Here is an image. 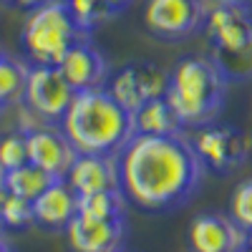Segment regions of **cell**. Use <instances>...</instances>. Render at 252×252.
Masks as SVG:
<instances>
[{
  "mask_svg": "<svg viewBox=\"0 0 252 252\" xmlns=\"http://www.w3.org/2000/svg\"><path fill=\"white\" fill-rule=\"evenodd\" d=\"M66 237L73 252H121L126 240V222L119 220H86L73 217L66 227Z\"/></svg>",
  "mask_w": 252,
  "mask_h": 252,
  "instance_id": "obj_12",
  "label": "cell"
},
{
  "mask_svg": "<svg viewBox=\"0 0 252 252\" xmlns=\"http://www.w3.org/2000/svg\"><path fill=\"white\" fill-rule=\"evenodd\" d=\"M83 31L68 10L66 0H46L28 10L20 43L35 66H58L76 43L86 40Z\"/></svg>",
  "mask_w": 252,
  "mask_h": 252,
  "instance_id": "obj_4",
  "label": "cell"
},
{
  "mask_svg": "<svg viewBox=\"0 0 252 252\" xmlns=\"http://www.w3.org/2000/svg\"><path fill=\"white\" fill-rule=\"evenodd\" d=\"M76 91L58 66H31L26 83V106L46 121H61L68 111Z\"/></svg>",
  "mask_w": 252,
  "mask_h": 252,
  "instance_id": "obj_7",
  "label": "cell"
},
{
  "mask_svg": "<svg viewBox=\"0 0 252 252\" xmlns=\"http://www.w3.org/2000/svg\"><path fill=\"white\" fill-rule=\"evenodd\" d=\"M3 199H5V189H0V204H3ZM3 229H5V224L0 220V235H3Z\"/></svg>",
  "mask_w": 252,
  "mask_h": 252,
  "instance_id": "obj_28",
  "label": "cell"
},
{
  "mask_svg": "<svg viewBox=\"0 0 252 252\" xmlns=\"http://www.w3.org/2000/svg\"><path fill=\"white\" fill-rule=\"evenodd\" d=\"M134 129L136 134H146V136H161V134H179L182 124L177 119V114L172 111V106L166 103V98H152L141 103L134 111Z\"/></svg>",
  "mask_w": 252,
  "mask_h": 252,
  "instance_id": "obj_16",
  "label": "cell"
},
{
  "mask_svg": "<svg viewBox=\"0 0 252 252\" xmlns=\"http://www.w3.org/2000/svg\"><path fill=\"white\" fill-rule=\"evenodd\" d=\"M0 220H3V224L8 229H23V227L33 224L35 222V217H33V202L13 197V194H5L3 204H0Z\"/></svg>",
  "mask_w": 252,
  "mask_h": 252,
  "instance_id": "obj_20",
  "label": "cell"
},
{
  "mask_svg": "<svg viewBox=\"0 0 252 252\" xmlns=\"http://www.w3.org/2000/svg\"><path fill=\"white\" fill-rule=\"evenodd\" d=\"M28 66L10 56H0V109L10 103L23 101L26 83H28Z\"/></svg>",
  "mask_w": 252,
  "mask_h": 252,
  "instance_id": "obj_18",
  "label": "cell"
},
{
  "mask_svg": "<svg viewBox=\"0 0 252 252\" xmlns=\"http://www.w3.org/2000/svg\"><path fill=\"white\" fill-rule=\"evenodd\" d=\"M18 3L31 10V8H35V5H40V3H46V0H18Z\"/></svg>",
  "mask_w": 252,
  "mask_h": 252,
  "instance_id": "obj_25",
  "label": "cell"
},
{
  "mask_svg": "<svg viewBox=\"0 0 252 252\" xmlns=\"http://www.w3.org/2000/svg\"><path fill=\"white\" fill-rule=\"evenodd\" d=\"M66 3H68L71 15L76 18V23L86 33H91L94 28H98L106 20V15H103V10L98 8L96 0H66Z\"/></svg>",
  "mask_w": 252,
  "mask_h": 252,
  "instance_id": "obj_23",
  "label": "cell"
},
{
  "mask_svg": "<svg viewBox=\"0 0 252 252\" xmlns=\"http://www.w3.org/2000/svg\"><path fill=\"white\" fill-rule=\"evenodd\" d=\"M207 166L194 144L179 134H136L119 154L121 194L146 212L187 204L202 187Z\"/></svg>",
  "mask_w": 252,
  "mask_h": 252,
  "instance_id": "obj_1",
  "label": "cell"
},
{
  "mask_svg": "<svg viewBox=\"0 0 252 252\" xmlns=\"http://www.w3.org/2000/svg\"><path fill=\"white\" fill-rule=\"evenodd\" d=\"M53 182H56V177H51L48 172L38 169V166H33V164L28 161V164H23V166H18V169L5 172L3 189H5V194L28 199V202H35Z\"/></svg>",
  "mask_w": 252,
  "mask_h": 252,
  "instance_id": "obj_17",
  "label": "cell"
},
{
  "mask_svg": "<svg viewBox=\"0 0 252 252\" xmlns=\"http://www.w3.org/2000/svg\"><path fill=\"white\" fill-rule=\"evenodd\" d=\"M3 182H5V169L0 166V189H3Z\"/></svg>",
  "mask_w": 252,
  "mask_h": 252,
  "instance_id": "obj_30",
  "label": "cell"
},
{
  "mask_svg": "<svg viewBox=\"0 0 252 252\" xmlns=\"http://www.w3.org/2000/svg\"><path fill=\"white\" fill-rule=\"evenodd\" d=\"M26 144H28V161L56 179H66L78 157L76 146L63 134V129H51V126L28 129Z\"/></svg>",
  "mask_w": 252,
  "mask_h": 252,
  "instance_id": "obj_10",
  "label": "cell"
},
{
  "mask_svg": "<svg viewBox=\"0 0 252 252\" xmlns=\"http://www.w3.org/2000/svg\"><path fill=\"white\" fill-rule=\"evenodd\" d=\"M0 252H13V250H10V245H8V240H5L3 235H0Z\"/></svg>",
  "mask_w": 252,
  "mask_h": 252,
  "instance_id": "obj_26",
  "label": "cell"
},
{
  "mask_svg": "<svg viewBox=\"0 0 252 252\" xmlns=\"http://www.w3.org/2000/svg\"><path fill=\"white\" fill-rule=\"evenodd\" d=\"M76 215H78V194L66 179H56L33 202L35 224L46 229H66Z\"/></svg>",
  "mask_w": 252,
  "mask_h": 252,
  "instance_id": "obj_15",
  "label": "cell"
},
{
  "mask_svg": "<svg viewBox=\"0 0 252 252\" xmlns=\"http://www.w3.org/2000/svg\"><path fill=\"white\" fill-rule=\"evenodd\" d=\"M23 164H28L26 134H8L5 139H0V166L5 172H10Z\"/></svg>",
  "mask_w": 252,
  "mask_h": 252,
  "instance_id": "obj_22",
  "label": "cell"
},
{
  "mask_svg": "<svg viewBox=\"0 0 252 252\" xmlns=\"http://www.w3.org/2000/svg\"><path fill=\"white\" fill-rule=\"evenodd\" d=\"M78 217H86V220H119V217H124L121 189L78 197Z\"/></svg>",
  "mask_w": 252,
  "mask_h": 252,
  "instance_id": "obj_19",
  "label": "cell"
},
{
  "mask_svg": "<svg viewBox=\"0 0 252 252\" xmlns=\"http://www.w3.org/2000/svg\"><path fill=\"white\" fill-rule=\"evenodd\" d=\"M207 35L212 40L215 61L227 78L252 76V13L245 5L217 0L207 15Z\"/></svg>",
  "mask_w": 252,
  "mask_h": 252,
  "instance_id": "obj_5",
  "label": "cell"
},
{
  "mask_svg": "<svg viewBox=\"0 0 252 252\" xmlns=\"http://www.w3.org/2000/svg\"><path fill=\"white\" fill-rule=\"evenodd\" d=\"M227 83L229 78L215 58H182L169 73L164 98L177 114L182 129L184 126L202 129L215 124L222 114L227 103Z\"/></svg>",
  "mask_w": 252,
  "mask_h": 252,
  "instance_id": "obj_3",
  "label": "cell"
},
{
  "mask_svg": "<svg viewBox=\"0 0 252 252\" xmlns=\"http://www.w3.org/2000/svg\"><path fill=\"white\" fill-rule=\"evenodd\" d=\"M96 3H98V8L103 10V15L111 18V15H119L124 8H129L131 0H96Z\"/></svg>",
  "mask_w": 252,
  "mask_h": 252,
  "instance_id": "obj_24",
  "label": "cell"
},
{
  "mask_svg": "<svg viewBox=\"0 0 252 252\" xmlns=\"http://www.w3.org/2000/svg\"><path fill=\"white\" fill-rule=\"evenodd\" d=\"M61 73L73 86V91H86V89H98L109 78V61L103 53L91 43V40H81L76 43L63 61L58 63Z\"/></svg>",
  "mask_w": 252,
  "mask_h": 252,
  "instance_id": "obj_14",
  "label": "cell"
},
{
  "mask_svg": "<svg viewBox=\"0 0 252 252\" xmlns=\"http://www.w3.org/2000/svg\"><path fill=\"white\" fill-rule=\"evenodd\" d=\"M61 129L78 154L119 157L136 136L134 114L124 109L106 86L76 91L68 111L61 119Z\"/></svg>",
  "mask_w": 252,
  "mask_h": 252,
  "instance_id": "obj_2",
  "label": "cell"
},
{
  "mask_svg": "<svg viewBox=\"0 0 252 252\" xmlns=\"http://www.w3.org/2000/svg\"><path fill=\"white\" fill-rule=\"evenodd\" d=\"M192 252H242L250 232L242 229L229 215H199L189 224Z\"/></svg>",
  "mask_w": 252,
  "mask_h": 252,
  "instance_id": "obj_11",
  "label": "cell"
},
{
  "mask_svg": "<svg viewBox=\"0 0 252 252\" xmlns=\"http://www.w3.org/2000/svg\"><path fill=\"white\" fill-rule=\"evenodd\" d=\"M0 56H3V51H0Z\"/></svg>",
  "mask_w": 252,
  "mask_h": 252,
  "instance_id": "obj_31",
  "label": "cell"
},
{
  "mask_svg": "<svg viewBox=\"0 0 252 252\" xmlns=\"http://www.w3.org/2000/svg\"><path fill=\"white\" fill-rule=\"evenodd\" d=\"M242 252H252V232H250V237H247V242H245Z\"/></svg>",
  "mask_w": 252,
  "mask_h": 252,
  "instance_id": "obj_29",
  "label": "cell"
},
{
  "mask_svg": "<svg viewBox=\"0 0 252 252\" xmlns=\"http://www.w3.org/2000/svg\"><path fill=\"white\" fill-rule=\"evenodd\" d=\"M215 3L209 0H146L144 26L157 38L182 40L204 28Z\"/></svg>",
  "mask_w": 252,
  "mask_h": 252,
  "instance_id": "obj_6",
  "label": "cell"
},
{
  "mask_svg": "<svg viewBox=\"0 0 252 252\" xmlns=\"http://www.w3.org/2000/svg\"><path fill=\"white\" fill-rule=\"evenodd\" d=\"M166 83H169V73H164L157 63L139 61V63H129V66L119 68L111 76L106 89L124 109H129L134 114L141 103L152 98H161L166 91Z\"/></svg>",
  "mask_w": 252,
  "mask_h": 252,
  "instance_id": "obj_8",
  "label": "cell"
},
{
  "mask_svg": "<svg viewBox=\"0 0 252 252\" xmlns=\"http://www.w3.org/2000/svg\"><path fill=\"white\" fill-rule=\"evenodd\" d=\"M66 182L76 189V194H96V192H111L121 189L119 174V157L109 154H78Z\"/></svg>",
  "mask_w": 252,
  "mask_h": 252,
  "instance_id": "obj_13",
  "label": "cell"
},
{
  "mask_svg": "<svg viewBox=\"0 0 252 252\" xmlns=\"http://www.w3.org/2000/svg\"><path fill=\"white\" fill-rule=\"evenodd\" d=\"M229 217L242 229L252 232V179H245L235 187L232 199H229Z\"/></svg>",
  "mask_w": 252,
  "mask_h": 252,
  "instance_id": "obj_21",
  "label": "cell"
},
{
  "mask_svg": "<svg viewBox=\"0 0 252 252\" xmlns=\"http://www.w3.org/2000/svg\"><path fill=\"white\" fill-rule=\"evenodd\" d=\"M192 144L207 169H215L220 174L237 169L247 159V141H245L242 131L229 124L202 126Z\"/></svg>",
  "mask_w": 252,
  "mask_h": 252,
  "instance_id": "obj_9",
  "label": "cell"
},
{
  "mask_svg": "<svg viewBox=\"0 0 252 252\" xmlns=\"http://www.w3.org/2000/svg\"><path fill=\"white\" fill-rule=\"evenodd\" d=\"M224 3H235V5H245V8H250V5H252V0H224Z\"/></svg>",
  "mask_w": 252,
  "mask_h": 252,
  "instance_id": "obj_27",
  "label": "cell"
}]
</instances>
